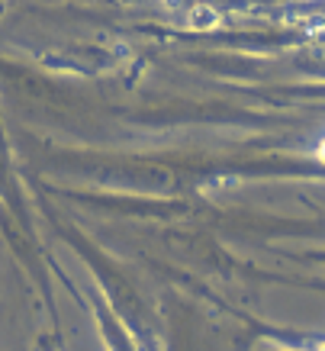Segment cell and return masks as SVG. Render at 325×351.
Masks as SVG:
<instances>
[{
    "label": "cell",
    "mask_w": 325,
    "mask_h": 351,
    "mask_svg": "<svg viewBox=\"0 0 325 351\" xmlns=\"http://www.w3.org/2000/svg\"><path fill=\"white\" fill-rule=\"evenodd\" d=\"M315 155H319V161H322V165H325V138H322V142H319V149H315Z\"/></svg>",
    "instance_id": "cell-1"
}]
</instances>
